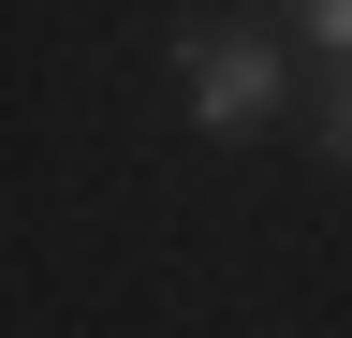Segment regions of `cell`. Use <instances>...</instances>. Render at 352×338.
<instances>
[{
  "instance_id": "cell-3",
  "label": "cell",
  "mask_w": 352,
  "mask_h": 338,
  "mask_svg": "<svg viewBox=\"0 0 352 338\" xmlns=\"http://www.w3.org/2000/svg\"><path fill=\"white\" fill-rule=\"evenodd\" d=\"M338 133H352V103H338Z\"/></svg>"
},
{
  "instance_id": "cell-1",
  "label": "cell",
  "mask_w": 352,
  "mask_h": 338,
  "mask_svg": "<svg viewBox=\"0 0 352 338\" xmlns=\"http://www.w3.org/2000/svg\"><path fill=\"white\" fill-rule=\"evenodd\" d=\"M264 103H279V59H264L250 30H206V45H191V118H206V133H250Z\"/></svg>"
},
{
  "instance_id": "cell-2",
  "label": "cell",
  "mask_w": 352,
  "mask_h": 338,
  "mask_svg": "<svg viewBox=\"0 0 352 338\" xmlns=\"http://www.w3.org/2000/svg\"><path fill=\"white\" fill-rule=\"evenodd\" d=\"M308 45H323V59H352V0H308Z\"/></svg>"
}]
</instances>
